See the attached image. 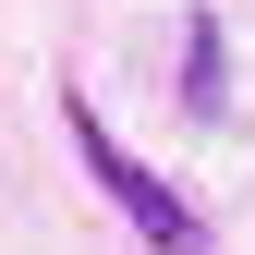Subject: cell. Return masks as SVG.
Returning a JSON list of instances; mask_svg holds the SVG:
<instances>
[{"mask_svg": "<svg viewBox=\"0 0 255 255\" xmlns=\"http://www.w3.org/2000/svg\"><path fill=\"white\" fill-rule=\"evenodd\" d=\"M61 122H73V158L98 170V195L134 219V243H158V255H207V219H195V207H182L170 182H158L146 158H134V146H122L110 122H98V98H61Z\"/></svg>", "mask_w": 255, "mask_h": 255, "instance_id": "cell-1", "label": "cell"}, {"mask_svg": "<svg viewBox=\"0 0 255 255\" xmlns=\"http://www.w3.org/2000/svg\"><path fill=\"white\" fill-rule=\"evenodd\" d=\"M182 122H231V49H219V12H182Z\"/></svg>", "mask_w": 255, "mask_h": 255, "instance_id": "cell-2", "label": "cell"}]
</instances>
